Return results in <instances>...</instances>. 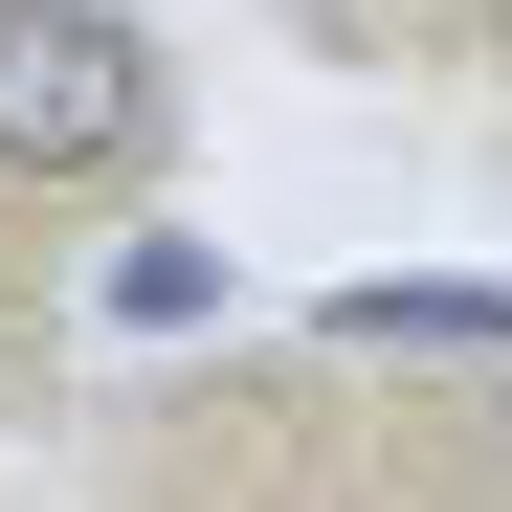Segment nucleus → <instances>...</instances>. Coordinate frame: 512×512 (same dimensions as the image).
Segmentation results:
<instances>
[{"label": "nucleus", "mask_w": 512, "mask_h": 512, "mask_svg": "<svg viewBox=\"0 0 512 512\" xmlns=\"http://www.w3.org/2000/svg\"><path fill=\"white\" fill-rule=\"evenodd\" d=\"M179 156V45L134 0H0V201L23 223H90Z\"/></svg>", "instance_id": "obj_1"}, {"label": "nucleus", "mask_w": 512, "mask_h": 512, "mask_svg": "<svg viewBox=\"0 0 512 512\" xmlns=\"http://www.w3.org/2000/svg\"><path fill=\"white\" fill-rule=\"evenodd\" d=\"M490 45H512V0H490Z\"/></svg>", "instance_id": "obj_2"}]
</instances>
